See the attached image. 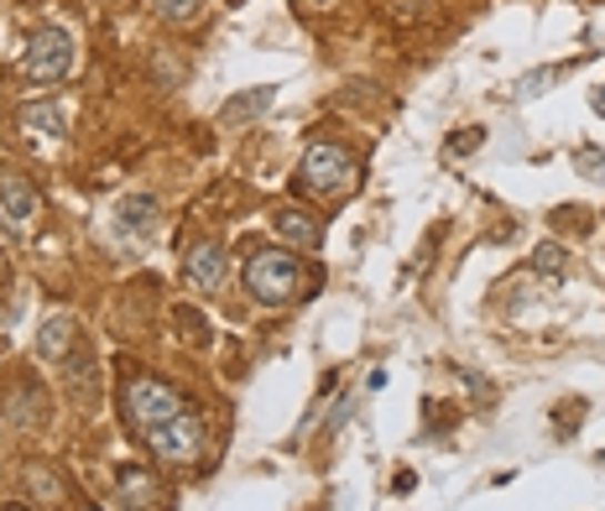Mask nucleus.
Listing matches in <instances>:
<instances>
[{
    "mask_svg": "<svg viewBox=\"0 0 605 511\" xmlns=\"http://www.w3.org/2000/svg\"><path fill=\"white\" fill-rule=\"evenodd\" d=\"M141 439L152 443L157 460L189 464V460H199V449H204V418L183 408V412H173V418H162V423L141 428Z\"/></svg>",
    "mask_w": 605,
    "mask_h": 511,
    "instance_id": "7ed1b4c3",
    "label": "nucleus"
},
{
    "mask_svg": "<svg viewBox=\"0 0 605 511\" xmlns=\"http://www.w3.org/2000/svg\"><path fill=\"white\" fill-rule=\"evenodd\" d=\"M183 408H189V402H183L168 381H157V375H137V381L125 387V418H131V428H152Z\"/></svg>",
    "mask_w": 605,
    "mask_h": 511,
    "instance_id": "39448f33",
    "label": "nucleus"
},
{
    "mask_svg": "<svg viewBox=\"0 0 605 511\" xmlns=\"http://www.w3.org/2000/svg\"><path fill=\"white\" fill-rule=\"evenodd\" d=\"M481 147H485V131H481V126H470V131H454V137H450V157L481 152Z\"/></svg>",
    "mask_w": 605,
    "mask_h": 511,
    "instance_id": "a211bd4d",
    "label": "nucleus"
},
{
    "mask_svg": "<svg viewBox=\"0 0 605 511\" xmlns=\"http://www.w3.org/2000/svg\"><path fill=\"white\" fill-rule=\"evenodd\" d=\"M537 272H564V246H537V261H533Z\"/></svg>",
    "mask_w": 605,
    "mask_h": 511,
    "instance_id": "aec40b11",
    "label": "nucleus"
},
{
    "mask_svg": "<svg viewBox=\"0 0 605 511\" xmlns=\"http://www.w3.org/2000/svg\"><path fill=\"white\" fill-rule=\"evenodd\" d=\"M298 193H340V188L355 183V157L345 152V147H334V141H313L309 152H303V162H298Z\"/></svg>",
    "mask_w": 605,
    "mask_h": 511,
    "instance_id": "f03ea898",
    "label": "nucleus"
},
{
    "mask_svg": "<svg viewBox=\"0 0 605 511\" xmlns=\"http://www.w3.org/2000/svg\"><path fill=\"white\" fill-rule=\"evenodd\" d=\"M37 220V188L21 178V172H0V224L21 236V230H32Z\"/></svg>",
    "mask_w": 605,
    "mask_h": 511,
    "instance_id": "423d86ee",
    "label": "nucleus"
},
{
    "mask_svg": "<svg viewBox=\"0 0 605 511\" xmlns=\"http://www.w3.org/2000/svg\"><path fill=\"white\" fill-rule=\"evenodd\" d=\"M189 282L199 292H214L225 282V246H220V240H204V246L189 251Z\"/></svg>",
    "mask_w": 605,
    "mask_h": 511,
    "instance_id": "6e6552de",
    "label": "nucleus"
},
{
    "mask_svg": "<svg viewBox=\"0 0 605 511\" xmlns=\"http://www.w3.org/2000/svg\"><path fill=\"white\" fill-rule=\"evenodd\" d=\"M42 408H48V397H42V387L21 375L17 387L6 392V428H21V433H32V428L42 423Z\"/></svg>",
    "mask_w": 605,
    "mask_h": 511,
    "instance_id": "0eeeda50",
    "label": "nucleus"
},
{
    "mask_svg": "<svg viewBox=\"0 0 605 511\" xmlns=\"http://www.w3.org/2000/svg\"><path fill=\"white\" fill-rule=\"evenodd\" d=\"M147 11H152L157 21H173V27H189V21H199V11H204V0H147Z\"/></svg>",
    "mask_w": 605,
    "mask_h": 511,
    "instance_id": "dca6fc26",
    "label": "nucleus"
},
{
    "mask_svg": "<svg viewBox=\"0 0 605 511\" xmlns=\"http://www.w3.org/2000/svg\"><path fill=\"white\" fill-rule=\"evenodd\" d=\"M303 288V267H298L293 251L282 246H256L251 261H245V292L256 298L261 308H288Z\"/></svg>",
    "mask_w": 605,
    "mask_h": 511,
    "instance_id": "f257e3e1",
    "label": "nucleus"
},
{
    "mask_svg": "<svg viewBox=\"0 0 605 511\" xmlns=\"http://www.w3.org/2000/svg\"><path fill=\"white\" fill-rule=\"evenodd\" d=\"M21 126H27L32 137H63V116H58L52 104H27V110H21Z\"/></svg>",
    "mask_w": 605,
    "mask_h": 511,
    "instance_id": "f3484780",
    "label": "nucleus"
},
{
    "mask_svg": "<svg viewBox=\"0 0 605 511\" xmlns=\"http://www.w3.org/2000/svg\"><path fill=\"white\" fill-rule=\"evenodd\" d=\"M0 511H32V507H21V501H6V507H0Z\"/></svg>",
    "mask_w": 605,
    "mask_h": 511,
    "instance_id": "412c9836",
    "label": "nucleus"
},
{
    "mask_svg": "<svg viewBox=\"0 0 605 511\" xmlns=\"http://www.w3.org/2000/svg\"><path fill=\"white\" fill-rule=\"evenodd\" d=\"M272 224H278V236L282 240H293V246H319V236H324V230H319V220H313L309 209H298V204H278L272 209Z\"/></svg>",
    "mask_w": 605,
    "mask_h": 511,
    "instance_id": "9d476101",
    "label": "nucleus"
},
{
    "mask_svg": "<svg viewBox=\"0 0 605 511\" xmlns=\"http://www.w3.org/2000/svg\"><path fill=\"white\" fill-rule=\"evenodd\" d=\"M69 69H73V42H69V32H58V27H42V32L27 42V52H21V79H27V84H58Z\"/></svg>",
    "mask_w": 605,
    "mask_h": 511,
    "instance_id": "20e7f679",
    "label": "nucleus"
},
{
    "mask_svg": "<svg viewBox=\"0 0 605 511\" xmlns=\"http://www.w3.org/2000/svg\"><path fill=\"white\" fill-rule=\"evenodd\" d=\"M121 501H125L131 511H157V501H162V485H157L152 470L121 464Z\"/></svg>",
    "mask_w": 605,
    "mask_h": 511,
    "instance_id": "9b49d317",
    "label": "nucleus"
},
{
    "mask_svg": "<svg viewBox=\"0 0 605 511\" xmlns=\"http://www.w3.org/2000/svg\"><path fill=\"white\" fill-rule=\"evenodd\" d=\"M574 168H579V178H595V183H601V178H605V152L579 147V152H574Z\"/></svg>",
    "mask_w": 605,
    "mask_h": 511,
    "instance_id": "6ab92c4d",
    "label": "nucleus"
},
{
    "mask_svg": "<svg viewBox=\"0 0 605 511\" xmlns=\"http://www.w3.org/2000/svg\"><path fill=\"white\" fill-rule=\"evenodd\" d=\"M272 100H278V89L261 84V89H245V94H235V100L220 104V126H245V120H256L272 110Z\"/></svg>",
    "mask_w": 605,
    "mask_h": 511,
    "instance_id": "ddd939ff",
    "label": "nucleus"
},
{
    "mask_svg": "<svg viewBox=\"0 0 605 511\" xmlns=\"http://www.w3.org/2000/svg\"><path fill=\"white\" fill-rule=\"evenodd\" d=\"M319 6H324V0H319Z\"/></svg>",
    "mask_w": 605,
    "mask_h": 511,
    "instance_id": "4be33fe9",
    "label": "nucleus"
},
{
    "mask_svg": "<svg viewBox=\"0 0 605 511\" xmlns=\"http://www.w3.org/2000/svg\"><path fill=\"white\" fill-rule=\"evenodd\" d=\"M63 375H69V397L79 402V408H94V402H100V365H94L89 355L73 350V355L63 360Z\"/></svg>",
    "mask_w": 605,
    "mask_h": 511,
    "instance_id": "1a4fd4ad",
    "label": "nucleus"
},
{
    "mask_svg": "<svg viewBox=\"0 0 605 511\" xmlns=\"http://www.w3.org/2000/svg\"><path fill=\"white\" fill-rule=\"evenodd\" d=\"M73 334H79V329H73L69 313L48 319V324H42V334H37V355L52 360V365H63V360H69L73 350H79V344H73Z\"/></svg>",
    "mask_w": 605,
    "mask_h": 511,
    "instance_id": "f8f14e48",
    "label": "nucleus"
},
{
    "mask_svg": "<svg viewBox=\"0 0 605 511\" xmlns=\"http://www.w3.org/2000/svg\"><path fill=\"white\" fill-rule=\"evenodd\" d=\"M27 485H32V491L42 495L48 507H63V501H69V485H63L58 475H52L48 464H27Z\"/></svg>",
    "mask_w": 605,
    "mask_h": 511,
    "instance_id": "2eb2a0df",
    "label": "nucleus"
},
{
    "mask_svg": "<svg viewBox=\"0 0 605 511\" xmlns=\"http://www.w3.org/2000/svg\"><path fill=\"white\" fill-rule=\"evenodd\" d=\"M115 224L131 230V236H152L157 230V199L152 193H125L121 204H115Z\"/></svg>",
    "mask_w": 605,
    "mask_h": 511,
    "instance_id": "4468645a",
    "label": "nucleus"
}]
</instances>
